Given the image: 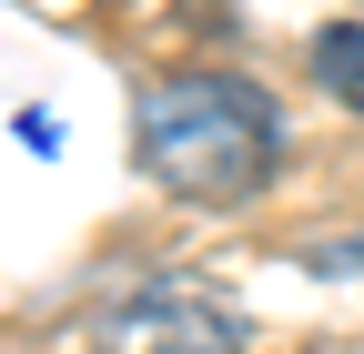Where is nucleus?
<instances>
[{
  "label": "nucleus",
  "instance_id": "7ed1b4c3",
  "mask_svg": "<svg viewBox=\"0 0 364 354\" xmlns=\"http://www.w3.org/2000/svg\"><path fill=\"white\" fill-rule=\"evenodd\" d=\"M314 81H324L344 112H364V21H334L324 41H314Z\"/></svg>",
  "mask_w": 364,
  "mask_h": 354
},
{
  "label": "nucleus",
  "instance_id": "f257e3e1",
  "mask_svg": "<svg viewBox=\"0 0 364 354\" xmlns=\"http://www.w3.org/2000/svg\"><path fill=\"white\" fill-rule=\"evenodd\" d=\"M132 152L182 203H243L284 162V122L233 71H172V81H142V102H132Z\"/></svg>",
  "mask_w": 364,
  "mask_h": 354
},
{
  "label": "nucleus",
  "instance_id": "f03ea898",
  "mask_svg": "<svg viewBox=\"0 0 364 354\" xmlns=\"http://www.w3.org/2000/svg\"><path fill=\"white\" fill-rule=\"evenodd\" d=\"M102 344L112 354H243V324L193 284H132L102 314Z\"/></svg>",
  "mask_w": 364,
  "mask_h": 354
}]
</instances>
